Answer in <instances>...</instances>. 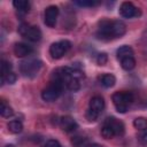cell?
Returning <instances> with one entry per match:
<instances>
[{"mask_svg": "<svg viewBox=\"0 0 147 147\" xmlns=\"http://www.w3.org/2000/svg\"><path fill=\"white\" fill-rule=\"evenodd\" d=\"M18 32L21 36L26 38L30 41H39L41 39V31L38 26L29 25L26 23H23L18 26Z\"/></svg>", "mask_w": 147, "mask_h": 147, "instance_id": "obj_4", "label": "cell"}, {"mask_svg": "<svg viewBox=\"0 0 147 147\" xmlns=\"http://www.w3.org/2000/svg\"><path fill=\"white\" fill-rule=\"evenodd\" d=\"M10 72H11V64H10V62L2 60V62H1V78L6 77Z\"/></svg>", "mask_w": 147, "mask_h": 147, "instance_id": "obj_22", "label": "cell"}, {"mask_svg": "<svg viewBox=\"0 0 147 147\" xmlns=\"http://www.w3.org/2000/svg\"><path fill=\"white\" fill-rule=\"evenodd\" d=\"M85 147H102L101 145H98V144H91V145H86Z\"/></svg>", "mask_w": 147, "mask_h": 147, "instance_id": "obj_30", "label": "cell"}, {"mask_svg": "<svg viewBox=\"0 0 147 147\" xmlns=\"http://www.w3.org/2000/svg\"><path fill=\"white\" fill-rule=\"evenodd\" d=\"M64 84L61 82V80H57V79H53L51 80V83L48 84L47 87H45L41 92V98L42 100L47 101V102H52V101H55L60 95L61 93L63 92V88H64Z\"/></svg>", "mask_w": 147, "mask_h": 147, "instance_id": "obj_2", "label": "cell"}, {"mask_svg": "<svg viewBox=\"0 0 147 147\" xmlns=\"http://www.w3.org/2000/svg\"><path fill=\"white\" fill-rule=\"evenodd\" d=\"M105 124L109 125V126L114 130V132H115L116 136H123V134H124V131H125L124 124H123L121 121L116 119L115 117H108V118L105 121Z\"/></svg>", "mask_w": 147, "mask_h": 147, "instance_id": "obj_10", "label": "cell"}, {"mask_svg": "<svg viewBox=\"0 0 147 147\" xmlns=\"http://www.w3.org/2000/svg\"><path fill=\"white\" fill-rule=\"evenodd\" d=\"M126 31L125 24L119 21H109V20H102L99 24V29L96 32V37L101 40H111L114 38L122 37Z\"/></svg>", "mask_w": 147, "mask_h": 147, "instance_id": "obj_1", "label": "cell"}, {"mask_svg": "<svg viewBox=\"0 0 147 147\" xmlns=\"http://www.w3.org/2000/svg\"><path fill=\"white\" fill-rule=\"evenodd\" d=\"M71 47V42L69 40H60L51 45L49 54L53 59H61Z\"/></svg>", "mask_w": 147, "mask_h": 147, "instance_id": "obj_6", "label": "cell"}, {"mask_svg": "<svg viewBox=\"0 0 147 147\" xmlns=\"http://www.w3.org/2000/svg\"><path fill=\"white\" fill-rule=\"evenodd\" d=\"M90 109L100 114L105 109V100L100 95H95L90 100Z\"/></svg>", "mask_w": 147, "mask_h": 147, "instance_id": "obj_12", "label": "cell"}, {"mask_svg": "<svg viewBox=\"0 0 147 147\" xmlns=\"http://www.w3.org/2000/svg\"><path fill=\"white\" fill-rule=\"evenodd\" d=\"M65 87L68 88V90H70V91H78L79 88H80V80L79 79H77V78H74V77H70L69 78V80L67 82V84H65Z\"/></svg>", "mask_w": 147, "mask_h": 147, "instance_id": "obj_18", "label": "cell"}, {"mask_svg": "<svg viewBox=\"0 0 147 147\" xmlns=\"http://www.w3.org/2000/svg\"><path fill=\"white\" fill-rule=\"evenodd\" d=\"M107 61H108V56H107L106 53H100V54L98 55V57H96V62H98V64H100V65L106 64Z\"/></svg>", "mask_w": 147, "mask_h": 147, "instance_id": "obj_26", "label": "cell"}, {"mask_svg": "<svg viewBox=\"0 0 147 147\" xmlns=\"http://www.w3.org/2000/svg\"><path fill=\"white\" fill-rule=\"evenodd\" d=\"M138 139H139V141H140L142 145H147V129L144 130V131H141V133L139 134Z\"/></svg>", "mask_w": 147, "mask_h": 147, "instance_id": "obj_29", "label": "cell"}, {"mask_svg": "<svg viewBox=\"0 0 147 147\" xmlns=\"http://www.w3.org/2000/svg\"><path fill=\"white\" fill-rule=\"evenodd\" d=\"M41 68V62L37 59H30L21 63V72L25 77H34Z\"/></svg>", "mask_w": 147, "mask_h": 147, "instance_id": "obj_5", "label": "cell"}, {"mask_svg": "<svg viewBox=\"0 0 147 147\" xmlns=\"http://www.w3.org/2000/svg\"><path fill=\"white\" fill-rule=\"evenodd\" d=\"M75 3H77L78 6H82V7H92V6L98 5L99 2H96V1H85V0L80 1V0H78V1H75Z\"/></svg>", "mask_w": 147, "mask_h": 147, "instance_id": "obj_25", "label": "cell"}, {"mask_svg": "<svg viewBox=\"0 0 147 147\" xmlns=\"http://www.w3.org/2000/svg\"><path fill=\"white\" fill-rule=\"evenodd\" d=\"M13 5L21 13H28L30 10V2L26 0H14Z\"/></svg>", "mask_w": 147, "mask_h": 147, "instance_id": "obj_14", "label": "cell"}, {"mask_svg": "<svg viewBox=\"0 0 147 147\" xmlns=\"http://www.w3.org/2000/svg\"><path fill=\"white\" fill-rule=\"evenodd\" d=\"M98 116H99V114H98L96 111L92 110V109H88V110L86 111V118H87L88 121H91V122H93V121H96Z\"/></svg>", "mask_w": 147, "mask_h": 147, "instance_id": "obj_24", "label": "cell"}, {"mask_svg": "<svg viewBox=\"0 0 147 147\" xmlns=\"http://www.w3.org/2000/svg\"><path fill=\"white\" fill-rule=\"evenodd\" d=\"M133 126L139 131H144L147 129V119L144 117H137L133 121Z\"/></svg>", "mask_w": 147, "mask_h": 147, "instance_id": "obj_20", "label": "cell"}, {"mask_svg": "<svg viewBox=\"0 0 147 147\" xmlns=\"http://www.w3.org/2000/svg\"><path fill=\"white\" fill-rule=\"evenodd\" d=\"M101 136H102L105 139H111V138H114L116 134H115L114 130H113L109 125L103 124V126H102V129H101Z\"/></svg>", "mask_w": 147, "mask_h": 147, "instance_id": "obj_21", "label": "cell"}, {"mask_svg": "<svg viewBox=\"0 0 147 147\" xmlns=\"http://www.w3.org/2000/svg\"><path fill=\"white\" fill-rule=\"evenodd\" d=\"M0 114H1L2 117H10L14 114V110H13V108L9 105H7L2 100L1 101V106H0Z\"/></svg>", "mask_w": 147, "mask_h": 147, "instance_id": "obj_19", "label": "cell"}, {"mask_svg": "<svg viewBox=\"0 0 147 147\" xmlns=\"http://www.w3.org/2000/svg\"><path fill=\"white\" fill-rule=\"evenodd\" d=\"M42 147H62V146H61V144H60L57 140H55V139H49V140L46 141V144H45Z\"/></svg>", "mask_w": 147, "mask_h": 147, "instance_id": "obj_28", "label": "cell"}, {"mask_svg": "<svg viewBox=\"0 0 147 147\" xmlns=\"http://www.w3.org/2000/svg\"><path fill=\"white\" fill-rule=\"evenodd\" d=\"M33 52V48L25 42H17L14 46V54L17 57H25Z\"/></svg>", "mask_w": 147, "mask_h": 147, "instance_id": "obj_9", "label": "cell"}, {"mask_svg": "<svg viewBox=\"0 0 147 147\" xmlns=\"http://www.w3.org/2000/svg\"><path fill=\"white\" fill-rule=\"evenodd\" d=\"M117 57L119 59V60H122V59H124V57H129V56H133V49L130 47V46H126V45H124V46H122V47H119L118 49H117Z\"/></svg>", "mask_w": 147, "mask_h": 147, "instance_id": "obj_15", "label": "cell"}, {"mask_svg": "<svg viewBox=\"0 0 147 147\" xmlns=\"http://www.w3.org/2000/svg\"><path fill=\"white\" fill-rule=\"evenodd\" d=\"M8 130L11 132V133H20L22 130H23V124L20 122V121H10L8 123Z\"/></svg>", "mask_w": 147, "mask_h": 147, "instance_id": "obj_17", "label": "cell"}, {"mask_svg": "<svg viewBox=\"0 0 147 147\" xmlns=\"http://www.w3.org/2000/svg\"><path fill=\"white\" fill-rule=\"evenodd\" d=\"M121 65L124 70H132L136 67V60L133 56H129V57H124L121 60Z\"/></svg>", "mask_w": 147, "mask_h": 147, "instance_id": "obj_16", "label": "cell"}, {"mask_svg": "<svg viewBox=\"0 0 147 147\" xmlns=\"http://www.w3.org/2000/svg\"><path fill=\"white\" fill-rule=\"evenodd\" d=\"M5 147H15V146H14V145H11V144H9V145H6Z\"/></svg>", "mask_w": 147, "mask_h": 147, "instance_id": "obj_31", "label": "cell"}, {"mask_svg": "<svg viewBox=\"0 0 147 147\" xmlns=\"http://www.w3.org/2000/svg\"><path fill=\"white\" fill-rule=\"evenodd\" d=\"M86 144V139H83L80 137H76L72 139V145L75 147H80L82 145H85Z\"/></svg>", "mask_w": 147, "mask_h": 147, "instance_id": "obj_27", "label": "cell"}, {"mask_svg": "<svg viewBox=\"0 0 147 147\" xmlns=\"http://www.w3.org/2000/svg\"><path fill=\"white\" fill-rule=\"evenodd\" d=\"M15 80H16V75H15L14 72H10V74H9V75H7L6 77L1 78V82H2V84H3V83L13 84V83H15Z\"/></svg>", "mask_w": 147, "mask_h": 147, "instance_id": "obj_23", "label": "cell"}, {"mask_svg": "<svg viewBox=\"0 0 147 147\" xmlns=\"http://www.w3.org/2000/svg\"><path fill=\"white\" fill-rule=\"evenodd\" d=\"M119 14L121 16H123L124 18H132V17H137L139 16L141 13L139 10V8H137L132 2L125 1L119 7Z\"/></svg>", "mask_w": 147, "mask_h": 147, "instance_id": "obj_7", "label": "cell"}, {"mask_svg": "<svg viewBox=\"0 0 147 147\" xmlns=\"http://www.w3.org/2000/svg\"><path fill=\"white\" fill-rule=\"evenodd\" d=\"M60 126L65 132H72V131H75L78 127V124L76 123V121L72 117H70V116H63L60 119Z\"/></svg>", "mask_w": 147, "mask_h": 147, "instance_id": "obj_11", "label": "cell"}, {"mask_svg": "<svg viewBox=\"0 0 147 147\" xmlns=\"http://www.w3.org/2000/svg\"><path fill=\"white\" fill-rule=\"evenodd\" d=\"M59 16V8L56 6H49L45 10V24L49 28L55 26Z\"/></svg>", "mask_w": 147, "mask_h": 147, "instance_id": "obj_8", "label": "cell"}, {"mask_svg": "<svg viewBox=\"0 0 147 147\" xmlns=\"http://www.w3.org/2000/svg\"><path fill=\"white\" fill-rule=\"evenodd\" d=\"M113 102L116 107V110L118 113H125L127 110V107L130 103L133 102V94L131 92H115L111 96Z\"/></svg>", "mask_w": 147, "mask_h": 147, "instance_id": "obj_3", "label": "cell"}, {"mask_svg": "<svg viewBox=\"0 0 147 147\" xmlns=\"http://www.w3.org/2000/svg\"><path fill=\"white\" fill-rule=\"evenodd\" d=\"M99 80H100L101 85L105 86V87H107V88L108 87H113L115 85V83H116V78L111 74H105V75L100 76Z\"/></svg>", "mask_w": 147, "mask_h": 147, "instance_id": "obj_13", "label": "cell"}]
</instances>
